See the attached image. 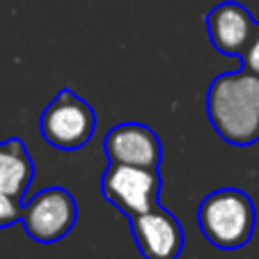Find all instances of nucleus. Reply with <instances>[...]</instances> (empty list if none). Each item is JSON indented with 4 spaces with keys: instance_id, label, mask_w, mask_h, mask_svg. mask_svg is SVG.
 <instances>
[{
    "instance_id": "obj_1",
    "label": "nucleus",
    "mask_w": 259,
    "mask_h": 259,
    "mask_svg": "<svg viewBox=\"0 0 259 259\" xmlns=\"http://www.w3.org/2000/svg\"><path fill=\"white\" fill-rule=\"evenodd\" d=\"M206 113L225 142L254 145L259 140V76L243 67L215 76L206 92Z\"/></svg>"
},
{
    "instance_id": "obj_2",
    "label": "nucleus",
    "mask_w": 259,
    "mask_h": 259,
    "mask_svg": "<svg viewBox=\"0 0 259 259\" xmlns=\"http://www.w3.org/2000/svg\"><path fill=\"white\" fill-rule=\"evenodd\" d=\"M257 211L248 193L220 188L200 202L197 225L204 239L220 250H239L252 239Z\"/></svg>"
},
{
    "instance_id": "obj_3",
    "label": "nucleus",
    "mask_w": 259,
    "mask_h": 259,
    "mask_svg": "<svg viewBox=\"0 0 259 259\" xmlns=\"http://www.w3.org/2000/svg\"><path fill=\"white\" fill-rule=\"evenodd\" d=\"M39 128L51 147L60 152H76L92 140L97 131V115L83 97L64 88L44 108Z\"/></svg>"
},
{
    "instance_id": "obj_4",
    "label": "nucleus",
    "mask_w": 259,
    "mask_h": 259,
    "mask_svg": "<svg viewBox=\"0 0 259 259\" xmlns=\"http://www.w3.org/2000/svg\"><path fill=\"white\" fill-rule=\"evenodd\" d=\"M101 195L126 218L158 206L161 172L158 167H138L108 163L101 177Z\"/></svg>"
},
{
    "instance_id": "obj_5",
    "label": "nucleus",
    "mask_w": 259,
    "mask_h": 259,
    "mask_svg": "<svg viewBox=\"0 0 259 259\" xmlns=\"http://www.w3.org/2000/svg\"><path fill=\"white\" fill-rule=\"evenodd\" d=\"M78 204L67 188L51 186L32 195L21 209L25 234L37 243H58L73 230Z\"/></svg>"
},
{
    "instance_id": "obj_6",
    "label": "nucleus",
    "mask_w": 259,
    "mask_h": 259,
    "mask_svg": "<svg viewBox=\"0 0 259 259\" xmlns=\"http://www.w3.org/2000/svg\"><path fill=\"white\" fill-rule=\"evenodd\" d=\"M128 225L145 259H179L184 250V230L175 213L158 204L128 218Z\"/></svg>"
},
{
    "instance_id": "obj_7",
    "label": "nucleus",
    "mask_w": 259,
    "mask_h": 259,
    "mask_svg": "<svg viewBox=\"0 0 259 259\" xmlns=\"http://www.w3.org/2000/svg\"><path fill=\"white\" fill-rule=\"evenodd\" d=\"M103 154H106L108 163L158 167L163 158V147L154 128L140 122H124L106 133Z\"/></svg>"
},
{
    "instance_id": "obj_8",
    "label": "nucleus",
    "mask_w": 259,
    "mask_h": 259,
    "mask_svg": "<svg viewBox=\"0 0 259 259\" xmlns=\"http://www.w3.org/2000/svg\"><path fill=\"white\" fill-rule=\"evenodd\" d=\"M254 23L248 10L241 3L227 0L220 3L206 14V32L218 53L225 55H243L254 32Z\"/></svg>"
},
{
    "instance_id": "obj_9",
    "label": "nucleus",
    "mask_w": 259,
    "mask_h": 259,
    "mask_svg": "<svg viewBox=\"0 0 259 259\" xmlns=\"http://www.w3.org/2000/svg\"><path fill=\"white\" fill-rule=\"evenodd\" d=\"M34 177V163L21 138L0 142V191L23 200Z\"/></svg>"
},
{
    "instance_id": "obj_10",
    "label": "nucleus",
    "mask_w": 259,
    "mask_h": 259,
    "mask_svg": "<svg viewBox=\"0 0 259 259\" xmlns=\"http://www.w3.org/2000/svg\"><path fill=\"white\" fill-rule=\"evenodd\" d=\"M21 204L19 197H12L0 191V227H12L21 220Z\"/></svg>"
},
{
    "instance_id": "obj_11",
    "label": "nucleus",
    "mask_w": 259,
    "mask_h": 259,
    "mask_svg": "<svg viewBox=\"0 0 259 259\" xmlns=\"http://www.w3.org/2000/svg\"><path fill=\"white\" fill-rule=\"evenodd\" d=\"M241 60H243V69H248V71H252V73L259 76V21L254 23L252 39H250L248 49L243 51Z\"/></svg>"
}]
</instances>
